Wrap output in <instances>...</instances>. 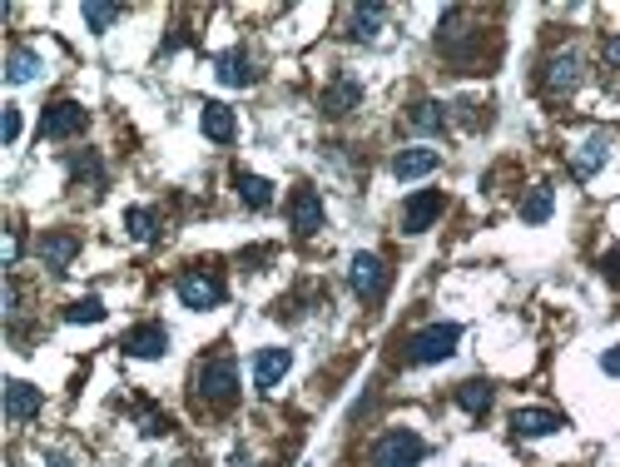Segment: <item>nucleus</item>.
<instances>
[{"instance_id": "nucleus-1", "label": "nucleus", "mask_w": 620, "mask_h": 467, "mask_svg": "<svg viewBox=\"0 0 620 467\" xmlns=\"http://www.w3.org/2000/svg\"><path fill=\"white\" fill-rule=\"evenodd\" d=\"M194 398L209 408H229L239 398V363L229 353H214L194 368Z\"/></svg>"}, {"instance_id": "nucleus-2", "label": "nucleus", "mask_w": 620, "mask_h": 467, "mask_svg": "<svg viewBox=\"0 0 620 467\" xmlns=\"http://www.w3.org/2000/svg\"><path fill=\"white\" fill-rule=\"evenodd\" d=\"M457 343H462V328H457V323H427L422 333L407 338V363H417V368L442 363V358L457 353Z\"/></svg>"}, {"instance_id": "nucleus-3", "label": "nucleus", "mask_w": 620, "mask_h": 467, "mask_svg": "<svg viewBox=\"0 0 620 467\" xmlns=\"http://www.w3.org/2000/svg\"><path fill=\"white\" fill-rule=\"evenodd\" d=\"M427 458V443L412 428H392L372 443V467H417Z\"/></svg>"}, {"instance_id": "nucleus-4", "label": "nucleus", "mask_w": 620, "mask_h": 467, "mask_svg": "<svg viewBox=\"0 0 620 467\" xmlns=\"http://www.w3.org/2000/svg\"><path fill=\"white\" fill-rule=\"evenodd\" d=\"M90 125V110L80 100H55L40 110V140H75Z\"/></svg>"}, {"instance_id": "nucleus-5", "label": "nucleus", "mask_w": 620, "mask_h": 467, "mask_svg": "<svg viewBox=\"0 0 620 467\" xmlns=\"http://www.w3.org/2000/svg\"><path fill=\"white\" fill-rule=\"evenodd\" d=\"M174 289H179V304L184 309H219L224 304V284L209 269H184Z\"/></svg>"}, {"instance_id": "nucleus-6", "label": "nucleus", "mask_w": 620, "mask_h": 467, "mask_svg": "<svg viewBox=\"0 0 620 467\" xmlns=\"http://www.w3.org/2000/svg\"><path fill=\"white\" fill-rule=\"evenodd\" d=\"M348 284H353V294H358L363 304H377V299L387 294V264H382L377 254H353Z\"/></svg>"}, {"instance_id": "nucleus-7", "label": "nucleus", "mask_w": 620, "mask_h": 467, "mask_svg": "<svg viewBox=\"0 0 620 467\" xmlns=\"http://www.w3.org/2000/svg\"><path fill=\"white\" fill-rule=\"evenodd\" d=\"M288 224H293V234H303V239H313V234L323 229V199H318L313 184H298V189H293V199H288Z\"/></svg>"}, {"instance_id": "nucleus-8", "label": "nucleus", "mask_w": 620, "mask_h": 467, "mask_svg": "<svg viewBox=\"0 0 620 467\" xmlns=\"http://www.w3.org/2000/svg\"><path fill=\"white\" fill-rule=\"evenodd\" d=\"M442 209H447V199H442L437 189H417V194L402 204V234H427Z\"/></svg>"}, {"instance_id": "nucleus-9", "label": "nucleus", "mask_w": 620, "mask_h": 467, "mask_svg": "<svg viewBox=\"0 0 620 467\" xmlns=\"http://www.w3.org/2000/svg\"><path fill=\"white\" fill-rule=\"evenodd\" d=\"M35 254H40V264H45L50 274H65L70 259L80 254V234H70V229H50V234H40Z\"/></svg>"}, {"instance_id": "nucleus-10", "label": "nucleus", "mask_w": 620, "mask_h": 467, "mask_svg": "<svg viewBox=\"0 0 620 467\" xmlns=\"http://www.w3.org/2000/svg\"><path fill=\"white\" fill-rule=\"evenodd\" d=\"M541 80H546V90H551V95H571V90L586 80V65H581V55H576V50H561V55H551V60H546V75H541Z\"/></svg>"}, {"instance_id": "nucleus-11", "label": "nucleus", "mask_w": 620, "mask_h": 467, "mask_svg": "<svg viewBox=\"0 0 620 467\" xmlns=\"http://www.w3.org/2000/svg\"><path fill=\"white\" fill-rule=\"evenodd\" d=\"M129 358H164L169 353V328L164 323H139V328H129L120 343Z\"/></svg>"}, {"instance_id": "nucleus-12", "label": "nucleus", "mask_w": 620, "mask_h": 467, "mask_svg": "<svg viewBox=\"0 0 620 467\" xmlns=\"http://www.w3.org/2000/svg\"><path fill=\"white\" fill-rule=\"evenodd\" d=\"M556 428H566L561 413H546V408H516V413H511V433H516V438H546V433H556Z\"/></svg>"}, {"instance_id": "nucleus-13", "label": "nucleus", "mask_w": 620, "mask_h": 467, "mask_svg": "<svg viewBox=\"0 0 620 467\" xmlns=\"http://www.w3.org/2000/svg\"><path fill=\"white\" fill-rule=\"evenodd\" d=\"M358 100H363V85L353 80V75H338L328 90H323V115H348V110H358Z\"/></svg>"}, {"instance_id": "nucleus-14", "label": "nucleus", "mask_w": 620, "mask_h": 467, "mask_svg": "<svg viewBox=\"0 0 620 467\" xmlns=\"http://www.w3.org/2000/svg\"><path fill=\"white\" fill-rule=\"evenodd\" d=\"M199 125H204V135H209L214 145H229V140L239 135V120H234V110H229V105H219V100H209V105L199 110Z\"/></svg>"}, {"instance_id": "nucleus-15", "label": "nucleus", "mask_w": 620, "mask_h": 467, "mask_svg": "<svg viewBox=\"0 0 620 467\" xmlns=\"http://www.w3.org/2000/svg\"><path fill=\"white\" fill-rule=\"evenodd\" d=\"M288 363H293V353H288V348H263V353L253 358V383H258L263 393H273V388H278V378L288 373Z\"/></svg>"}, {"instance_id": "nucleus-16", "label": "nucleus", "mask_w": 620, "mask_h": 467, "mask_svg": "<svg viewBox=\"0 0 620 467\" xmlns=\"http://www.w3.org/2000/svg\"><path fill=\"white\" fill-rule=\"evenodd\" d=\"M35 413H40V388L10 378V383H5V418H10V423H25V418H35Z\"/></svg>"}, {"instance_id": "nucleus-17", "label": "nucleus", "mask_w": 620, "mask_h": 467, "mask_svg": "<svg viewBox=\"0 0 620 467\" xmlns=\"http://www.w3.org/2000/svg\"><path fill=\"white\" fill-rule=\"evenodd\" d=\"M214 70H219V80H224V85H234V90H244V85H253V80H258V70H253V60H248L244 50H229V55H219V60H214Z\"/></svg>"}, {"instance_id": "nucleus-18", "label": "nucleus", "mask_w": 620, "mask_h": 467, "mask_svg": "<svg viewBox=\"0 0 620 467\" xmlns=\"http://www.w3.org/2000/svg\"><path fill=\"white\" fill-rule=\"evenodd\" d=\"M606 159H611V135H606V130H596V135H591V140L581 145V155L571 159V169H576L581 179H591V174H596V169H601Z\"/></svg>"}, {"instance_id": "nucleus-19", "label": "nucleus", "mask_w": 620, "mask_h": 467, "mask_svg": "<svg viewBox=\"0 0 620 467\" xmlns=\"http://www.w3.org/2000/svg\"><path fill=\"white\" fill-rule=\"evenodd\" d=\"M437 164H442L437 150H422V145H417V150H402V155L392 159V174H397V179H422V174H432Z\"/></svg>"}, {"instance_id": "nucleus-20", "label": "nucleus", "mask_w": 620, "mask_h": 467, "mask_svg": "<svg viewBox=\"0 0 620 467\" xmlns=\"http://www.w3.org/2000/svg\"><path fill=\"white\" fill-rule=\"evenodd\" d=\"M407 125L422 130V135H442V130H447V105H442V100H417V105L407 110Z\"/></svg>"}, {"instance_id": "nucleus-21", "label": "nucleus", "mask_w": 620, "mask_h": 467, "mask_svg": "<svg viewBox=\"0 0 620 467\" xmlns=\"http://www.w3.org/2000/svg\"><path fill=\"white\" fill-rule=\"evenodd\" d=\"M496 388L487 383V378H467V383H457V408H467L472 418H482L487 408H492Z\"/></svg>"}, {"instance_id": "nucleus-22", "label": "nucleus", "mask_w": 620, "mask_h": 467, "mask_svg": "<svg viewBox=\"0 0 620 467\" xmlns=\"http://www.w3.org/2000/svg\"><path fill=\"white\" fill-rule=\"evenodd\" d=\"M70 179L75 184H90V189H105V159L95 155V150L70 155Z\"/></svg>"}, {"instance_id": "nucleus-23", "label": "nucleus", "mask_w": 620, "mask_h": 467, "mask_svg": "<svg viewBox=\"0 0 620 467\" xmlns=\"http://www.w3.org/2000/svg\"><path fill=\"white\" fill-rule=\"evenodd\" d=\"M382 25H387V5H358L353 20H348V35L353 40H377Z\"/></svg>"}, {"instance_id": "nucleus-24", "label": "nucleus", "mask_w": 620, "mask_h": 467, "mask_svg": "<svg viewBox=\"0 0 620 467\" xmlns=\"http://www.w3.org/2000/svg\"><path fill=\"white\" fill-rule=\"evenodd\" d=\"M234 184H239V199H244L248 209H268V204H273V184H268L263 174H244V169H239Z\"/></svg>"}, {"instance_id": "nucleus-25", "label": "nucleus", "mask_w": 620, "mask_h": 467, "mask_svg": "<svg viewBox=\"0 0 620 467\" xmlns=\"http://www.w3.org/2000/svg\"><path fill=\"white\" fill-rule=\"evenodd\" d=\"M35 75H40V55L25 50V45H15L10 60H5V80H10V85H25V80H35Z\"/></svg>"}, {"instance_id": "nucleus-26", "label": "nucleus", "mask_w": 620, "mask_h": 467, "mask_svg": "<svg viewBox=\"0 0 620 467\" xmlns=\"http://www.w3.org/2000/svg\"><path fill=\"white\" fill-rule=\"evenodd\" d=\"M551 209H556V189H546V184H536V189L521 199V219H526V224H546Z\"/></svg>"}, {"instance_id": "nucleus-27", "label": "nucleus", "mask_w": 620, "mask_h": 467, "mask_svg": "<svg viewBox=\"0 0 620 467\" xmlns=\"http://www.w3.org/2000/svg\"><path fill=\"white\" fill-rule=\"evenodd\" d=\"M120 15H124V5H100V0L85 5V25H90L95 35H105L110 25H120Z\"/></svg>"}, {"instance_id": "nucleus-28", "label": "nucleus", "mask_w": 620, "mask_h": 467, "mask_svg": "<svg viewBox=\"0 0 620 467\" xmlns=\"http://www.w3.org/2000/svg\"><path fill=\"white\" fill-rule=\"evenodd\" d=\"M154 224H159V219H154V209H139V204H134V209L124 214L129 239H154Z\"/></svg>"}, {"instance_id": "nucleus-29", "label": "nucleus", "mask_w": 620, "mask_h": 467, "mask_svg": "<svg viewBox=\"0 0 620 467\" xmlns=\"http://www.w3.org/2000/svg\"><path fill=\"white\" fill-rule=\"evenodd\" d=\"M105 318V304L90 294V299H75L70 309H65V323H100Z\"/></svg>"}, {"instance_id": "nucleus-30", "label": "nucleus", "mask_w": 620, "mask_h": 467, "mask_svg": "<svg viewBox=\"0 0 620 467\" xmlns=\"http://www.w3.org/2000/svg\"><path fill=\"white\" fill-rule=\"evenodd\" d=\"M139 433H144V438H164V433H169V418L154 413V408H144V413H139Z\"/></svg>"}, {"instance_id": "nucleus-31", "label": "nucleus", "mask_w": 620, "mask_h": 467, "mask_svg": "<svg viewBox=\"0 0 620 467\" xmlns=\"http://www.w3.org/2000/svg\"><path fill=\"white\" fill-rule=\"evenodd\" d=\"M0 140H5V145H15V140H20V110H15V105H5V120H0Z\"/></svg>"}, {"instance_id": "nucleus-32", "label": "nucleus", "mask_w": 620, "mask_h": 467, "mask_svg": "<svg viewBox=\"0 0 620 467\" xmlns=\"http://www.w3.org/2000/svg\"><path fill=\"white\" fill-rule=\"evenodd\" d=\"M596 269L606 274V284H620V244H616V249H606V254H601V264H596Z\"/></svg>"}, {"instance_id": "nucleus-33", "label": "nucleus", "mask_w": 620, "mask_h": 467, "mask_svg": "<svg viewBox=\"0 0 620 467\" xmlns=\"http://www.w3.org/2000/svg\"><path fill=\"white\" fill-rule=\"evenodd\" d=\"M601 368H606L611 378H620V343H616V348H606V353H601Z\"/></svg>"}, {"instance_id": "nucleus-34", "label": "nucleus", "mask_w": 620, "mask_h": 467, "mask_svg": "<svg viewBox=\"0 0 620 467\" xmlns=\"http://www.w3.org/2000/svg\"><path fill=\"white\" fill-rule=\"evenodd\" d=\"M606 60H611V65L620 70V35H611V40H606Z\"/></svg>"}, {"instance_id": "nucleus-35", "label": "nucleus", "mask_w": 620, "mask_h": 467, "mask_svg": "<svg viewBox=\"0 0 620 467\" xmlns=\"http://www.w3.org/2000/svg\"><path fill=\"white\" fill-rule=\"evenodd\" d=\"M50 467H70V463H65V458H50Z\"/></svg>"}]
</instances>
